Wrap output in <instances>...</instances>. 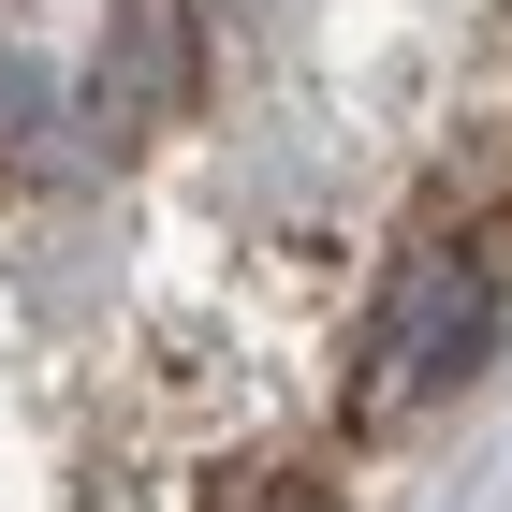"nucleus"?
Returning <instances> with one entry per match:
<instances>
[{"instance_id":"nucleus-2","label":"nucleus","mask_w":512,"mask_h":512,"mask_svg":"<svg viewBox=\"0 0 512 512\" xmlns=\"http://www.w3.org/2000/svg\"><path fill=\"white\" fill-rule=\"evenodd\" d=\"M249 512H337V498H308V483H264V498H249Z\"/></svg>"},{"instance_id":"nucleus-1","label":"nucleus","mask_w":512,"mask_h":512,"mask_svg":"<svg viewBox=\"0 0 512 512\" xmlns=\"http://www.w3.org/2000/svg\"><path fill=\"white\" fill-rule=\"evenodd\" d=\"M483 337H498V278H483V249H410L381 293V337H366V410H425V395H454L483 366Z\"/></svg>"}]
</instances>
